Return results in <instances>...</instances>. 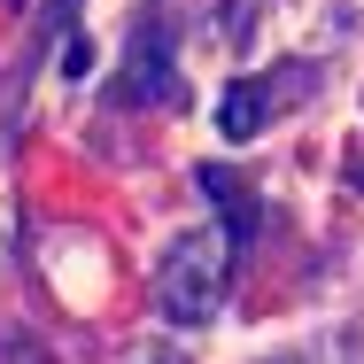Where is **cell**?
Segmentation results:
<instances>
[{"label": "cell", "instance_id": "7a4b0ae2", "mask_svg": "<svg viewBox=\"0 0 364 364\" xmlns=\"http://www.w3.org/2000/svg\"><path fill=\"white\" fill-rule=\"evenodd\" d=\"M140 85H155L163 101H178V77H171V55H163V39H147L140 31V47H132V77L117 85L124 101H140Z\"/></svg>", "mask_w": 364, "mask_h": 364}, {"label": "cell", "instance_id": "3957f363", "mask_svg": "<svg viewBox=\"0 0 364 364\" xmlns=\"http://www.w3.org/2000/svg\"><path fill=\"white\" fill-rule=\"evenodd\" d=\"M264 109H272V101H264V85H232V93H225V109H218L225 140H248V132L264 124Z\"/></svg>", "mask_w": 364, "mask_h": 364}, {"label": "cell", "instance_id": "277c9868", "mask_svg": "<svg viewBox=\"0 0 364 364\" xmlns=\"http://www.w3.org/2000/svg\"><path fill=\"white\" fill-rule=\"evenodd\" d=\"M272 364H318V357H272Z\"/></svg>", "mask_w": 364, "mask_h": 364}, {"label": "cell", "instance_id": "6da1fadb", "mask_svg": "<svg viewBox=\"0 0 364 364\" xmlns=\"http://www.w3.org/2000/svg\"><path fill=\"white\" fill-rule=\"evenodd\" d=\"M232 225H202V232H178L155 264V310L171 326H210L225 302V279H232Z\"/></svg>", "mask_w": 364, "mask_h": 364}]
</instances>
